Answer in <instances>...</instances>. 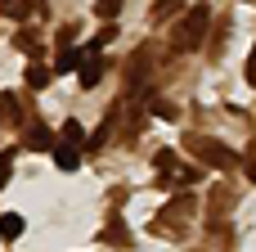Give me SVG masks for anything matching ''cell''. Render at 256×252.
Listing matches in <instances>:
<instances>
[{
    "label": "cell",
    "mask_w": 256,
    "mask_h": 252,
    "mask_svg": "<svg viewBox=\"0 0 256 252\" xmlns=\"http://www.w3.org/2000/svg\"><path fill=\"white\" fill-rule=\"evenodd\" d=\"M212 27V5H189L184 18H176V32H171V54H194L202 45Z\"/></svg>",
    "instance_id": "obj_1"
},
{
    "label": "cell",
    "mask_w": 256,
    "mask_h": 252,
    "mask_svg": "<svg viewBox=\"0 0 256 252\" xmlns=\"http://www.w3.org/2000/svg\"><path fill=\"white\" fill-rule=\"evenodd\" d=\"M184 144H189V153H198V162H207V167H216V171H230L234 162H243V153H234L230 144L207 140V135H189Z\"/></svg>",
    "instance_id": "obj_2"
},
{
    "label": "cell",
    "mask_w": 256,
    "mask_h": 252,
    "mask_svg": "<svg viewBox=\"0 0 256 252\" xmlns=\"http://www.w3.org/2000/svg\"><path fill=\"white\" fill-rule=\"evenodd\" d=\"M90 59V50L86 45H58V54H54V77H68V72H81V63Z\"/></svg>",
    "instance_id": "obj_3"
},
{
    "label": "cell",
    "mask_w": 256,
    "mask_h": 252,
    "mask_svg": "<svg viewBox=\"0 0 256 252\" xmlns=\"http://www.w3.org/2000/svg\"><path fill=\"white\" fill-rule=\"evenodd\" d=\"M148 54H153V50H148V45H140V50H135V59L126 63V90H130V95L148 90V86H140V81L148 77V68H153V59H148Z\"/></svg>",
    "instance_id": "obj_4"
},
{
    "label": "cell",
    "mask_w": 256,
    "mask_h": 252,
    "mask_svg": "<svg viewBox=\"0 0 256 252\" xmlns=\"http://www.w3.org/2000/svg\"><path fill=\"white\" fill-rule=\"evenodd\" d=\"M0 122L4 126H22V99H18V90H0Z\"/></svg>",
    "instance_id": "obj_5"
},
{
    "label": "cell",
    "mask_w": 256,
    "mask_h": 252,
    "mask_svg": "<svg viewBox=\"0 0 256 252\" xmlns=\"http://www.w3.org/2000/svg\"><path fill=\"white\" fill-rule=\"evenodd\" d=\"M140 95H144V108H148L153 117H162V122H176V117H180V108H176L171 99H162V95H153V90H140Z\"/></svg>",
    "instance_id": "obj_6"
},
{
    "label": "cell",
    "mask_w": 256,
    "mask_h": 252,
    "mask_svg": "<svg viewBox=\"0 0 256 252\" xmlns=\"http://www.w3.org/2000/svg\"><path fill=\"white\" fill-rule=\"evenodd\" d=\"M99 77H104V59H99V54H90V59L81 63L76 81H81V90H94V86H99Z\"/></svg>",
    "instance_id": "obj_7"
},
{
    "label": "cell",
    "mask_w": 256,
    "mask_h": 252,
    "mask_svg": "<svg viewBox=\"0 0 256 252\" xmlns=\"http://www.w3.org/2000/svg\"><path fill=\"white\" fill-rule=\"evenodd\" d=\"M184 9H189L184 0H153L148 14H153V23H166V18H184Z\"/></svg>",
    "instance_id": "obj_8"
},
{
    "label": "cell",
    "mask_w": 256,
    "mask_h": 252,
    "mask_svg": "<svg viewBox=\"0 0 256 252\" xmlns=\"http://www.w3.org/2000/svg\"><path fill=\"white\" fill-rule=\"evenodd\" d=\"M54 167H58V171H76V167H81L76 144H63V140H58V149H54Z\"/></svg>",
    "instance_id": "obj_9"
},
{
    "label": "cell",
    "mask_w": 256,
    "mask_h": 252,
    "mask_svg": "<svg viewBox=\"0 0 256 252\" xmlns=\"http://www.w3.org/2000/svg\"><path fill=\"white\" fill-rule=\"evenodd\" d=\"M50 77H54V68H45V63H27V90H45L50 86Z\"/></svg>",
    "instance_id": "obj_10"
},
{
    "label": "cell",
    "mask_w": 256,
    "mask_h": 252,
    "mask_svg": "<svg viewBox=\"0 0 256 252\" xmlns=\"http://www.w3.org/2000/svg\"><path fill=\"white\" fill-rule=\"evenodd\" d=\"M27 149H50V153H54V149H58V140H54V131H50V126H32V131H27Z\"/></svg>",
    "instance_id": "obj_11"
},
{
    "label": "cell",
    "mask_w": 256,
    "mask_h": 252,
    "mask_svg": "<svg viewBox=\"0 0 256 252\" xmlns=\"http://www.w3.org/2000/svg\"><path fill=\"white\" fill-rule=\"evenodd\" d=\"M99 239H104V243H112V248H130V234H126V225H122L117 216L104 225V234H99Z\"/></svg>",
    "instance_id": "obj_12"
},
{
    "label": "cell",
    "mask_w": 256,
    "mask_h": 252,
    "mask_svg": "<svg viewBox=\"0 0 256 252\" xmlns=\"http://www.w3.org/2000/svg\"><path fill=\"white\" fill-rule=\"evenodd\" d=\"M22 225H27V221H22L18 212H4V216H0V239H4V243H18Z\"/></svg>",
    "instance_id": "obj_13"
},
{
    "label": "cell",
    "mask_w": 256,
    "mask_h": 252,
    "mask_svg": "<svg viewBox=\"0 0 256 252\" xmlns=\"http://www.w3.org/2000/svg\"><path fill=\"white\" fill-rule=\"evenodd\" d=\"M112 126H117V108H108V117H104V126H99V131L90 135V144H94V149H104V144L112 140Z\"/></svg>",
    "instance_id": "obj_14"
},
{
    "label": "cell",
    "mask_w": 256,
    "mask_h": 252,
    "mask_svg": "<svg viewBox=\"0 0 256 252\" xmlns=\"http://www.w3.org/2000/svg\"><path fill=\"white\" fill-rule=\"evenodd\" d=\"M58 140H63V144H76V149H81V144H86V131H81V122H72V117H68V122H63V135H58Z\"/></svg>",
    "instance_id": "obj_15"
},
{
    "label": "cell",
    "mask_w": 256,
    "mask_h": 252,
    "mask_svg": "<svg viewBox=\"0 0 256 252\" xmlns=\"http://www.w3.org/2000/svg\"><path fill=\"white\" fill-rule=\"evenodd\" d=\"M14 158H18V149H4V153H0V189H4L9 176H14Z\"/></svg>",
    "instance_id": "obj_16"
},
{
    "label": "cell",
    "mask_w": 256,
    "mask_h": 252,
    "mask_svg": "<svg viewBox=\"0 0 256 252\" xmlns=\"http://www.w3.org/2000/svg\"><path fill=\"white\" fill-rule=\"evenodd\" d=\"M94 14H99V18H117V14H122V0H99Z\"/></svg>",
    "instance_id": "obj_17"
},
{
    "label": "cell",
    "mask_w": 256,
    "mask_h": 252,
    "mask_svg": "<svg viewBox=\"0 0 256 252\" xmlns=\"http://www.w3.org/2000/svg\"><path fill=\"white\" fill-rule=\"evenodd\" d=\"M243 171H248V180L256 185V149H248V153H243Z\"/></svg>",
    "instance_id": "obj_18"
},
{
    "label": "cell",
    "mask_w": 256,
    "mask_h": 252,
    "mask_svg": "<svg viewBox=\"0 0 256 252\" xmlns=\"http://www.w3.org/2000/svg\"><path fill=\"white\" fill-rule=\"evenodd\" d=\"M248 86H256V45H252V54H248Z\"/></svg>",
    "instance_id": "obj_19"
}]
</instances>
